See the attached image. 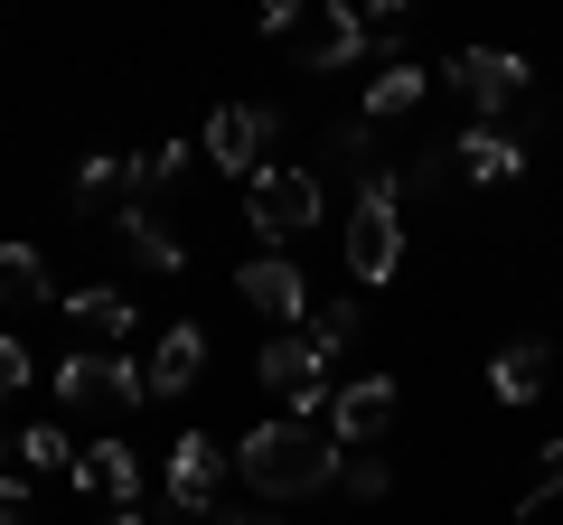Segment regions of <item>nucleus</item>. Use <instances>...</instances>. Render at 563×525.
<instances>
[{
	"instance_id": "nucleus-1",
	"label": "nucleus",
	"mask_w": 563,
	"mask_h": 525,
	"mask_svg": "<svg viewBox=\"0 0 563 525\" xmlns=\"http://www.w3.org/2000/svg\"><path fill=\"white\" fill-rule=\"evenodd\" d=\"M225 469H235L254 498H320V488H339V450L320 442V423H301V413H282V423H254L235 450H225Z\"/></svg>"
},
{
	"instance_id": "nucleus-2",
	"label": "nucleus",
	"mask_w": 563,
	"mask_h": 525,
	"mask_svg": "<svg viewBox=\"0 0 563 525\" xmlns=\"http://www.w3.org/2000/svg\"><path fill=\"white\" fill-rule=\"evenodd\" d=\"M244 225H254L263 244H291V235H310V225H320V169H291V160H273L263 179H244Z\"/></svg>"
},
{
	"instance_id": "nucleus-3",
	"label": "nucleus",
	"mask_w": 563,
	"mask_h": 525,
	"mask_svg": "<svg viewBox=\"0 0 563 525\" xmlns=\"http://www.w3.org/2000/svg\"><path fill=\"white\" fill-rule=\"evenodd\" d=\"M254 376L273 384V394L301 413V423H320V413H329V347L310 338V328H282V338H263Z\"/></svg>"
},
{
	"instance_id": "nucleus-4",
	"label": "nucleus",
	"mask_w": 563,
	"mask_h": 525,
	"mask_svg": "<svg viewBox=\"0 0 563 525\" xmlns=\"http://www.w3.org/2000/svg\"><path fill=\"white\" fill-rule=\"evenodd\" d=\"M273 132H282V122L263 113V103H217L198 160H217L225 179H263V169H273Z\"/></svg>"
},
{
	"instance_id": "nucleus-5",
	"label": "nucleus",
	"mask_w": 563,
	"mask_h": 525,
	"mask_svg": "<svg viewBox=\"0 0 563 525\" xmlns=\"http://www.w3.org/2000/svg\"><path fill=\"white\" fill-rule=\"evenodd\" d=\"M357 47H366V20L347 0H310V20L291 29V66L301 76H339V66H357Z\"/></svg>"
},
{
	"instance_id": "nucleus-6",
	"label": "nucleus",
	"mask_w": 563,
	"mask_h": 525,
	"mask_svg": "<svg viewBox=\"0 0 563 525\" xmlns=\"http://www.w3.org/2000/svg\"><path fill=\"white\" fill-rule=\"evenodd\" d=\"M442 76L470 94V113H479V122H488V113H507V103L526 94V57H517V47H461Z\"/></svg>"
},
{
	"instance_id": "nucleus-7",
	"label": "nucleus",
	"mask_w": 563,
	"mask_h": 525,
	"mask_svg": "<svg viewBox=\"0 0 563 525\" xmlns=\"http://www.w3.org/2000/svg\"><path fill=\"white\" fill-rule=\"evenodd\" d=\"M217 498H225V450L207 432H179L169 442V506L179 516H217Z\"/></svg>"
},
{
	"instance_id": "nucleus-8",
	"label": "nucleus",
	"mask_w": 563,
	"mask_h": 525,
	"mask_svg": "<svg viewBox=\"0 0 563 525\" xmlns=\"http://www.w3.org/2000/svg\"><path fill=\"white\" fill-rule=\"evenodd\" d=\"M329 432H339L347 450L385 442V432H395V376H357V384H339V394H329Z\"/></svg>"
},
{
	"instance_id": "nucleus-9",
	"label": "nucleus",
	"mask_w": 563,
	"mask_h": 525,
	"mask_svg": "<svg viewBox=\"0 0 563 525\" xmlns=\"http://www.w3.org/2000/svg\"><path fill=\"white\" fill-rule=\"evenodd\" d=\"M235 301H244V310H263V320H282V328H291V320L310 310V282H301V272H291L282 254H254V262L235 272Z\"/></svg>"
},
{
	"instance_id": "nucleus-10",
	"label": "nucleus",
	"mask_w": 563,
	"mask_h": 525,
	"mask_svg": "<svg viewBox=\"0 0 563 525\" xmlns=\"http://www.w3.org/2000/svg\"><path fill=\"white\" fill-rule=\"evenodd\" d=\"M451 160H461L479 188H517L526 179V142H517V132H498V122H470L461 142H451Z\"/></svg>"
},
{
	"instance_id": "nucleus-11",
	"label": "nucleus",
	"mask_w": 563,
	"mask_h": 525,
	"mask_svg": "<svg viewBox=\"0 0 563 525\" xmlns=\"http://www.w3.org/2000/svg\"><path fill=\"white\" fill-rule=\"evenodd\" d=\"M544 384H554V347L544 338H507L498 357H488V394H498V404H536Z\"/></svg>"
},
{
	"instance_id": "nucleus-12",
	"label": "nucleus",
	"mask_w": 563,
	"mask_h": 525,
	"mask_svg": "<svg viewBox=\"0 0 563 525\" xmlns=\"http://www.w3.org/2000/svg\"><path fill=\"white\" fill-rule=\"evenodd\" d=\"M207 366V328L198 320H169L161 338H151V394H188Z\"/></svg>"
},
{
	"instance_id": "nucleus-13",
	"label": "nucleus",
	"mask_w": 563,
	"mask_h": 525,
	"mask_svg": "<svg viewBox=\"0 0 563 525\" xmlns=\"http://www.w3.org/2000/svg\"><path fill=\"white\" fill-rule=\"evenodd\" d=\"M66 479L85 488V498H103V506H132L141 498V460L122 442H95V450H76V469H66Z\"/></svg>"
},
{
	"instance_id": "nucleus-14",
	"label": "nucleus",
	"mask_w": 563,
	"mask_h": 525,
	"mask_svg": "<svg viewBox=\"0 0 563 525\" xmlns=\"http://www.w3.org/2000/svg\"><path fill=\"white\" fill-rule=\"evenodd\" d=\"M66 320H76V338L85 347H122V328H132V301H122L113 282H85V291H66Z\"/></svg>"
},
{
	"instance_id": "nucleus-15",
	"label": "nucleus",
	"mask_w": 563,
	"mask_h": 525,
	"mask_svg": "<svg viewBox=\"0 0 563 525\" xmlns=\"http://www.w3.org/2000/svg\"><path fill=\"white\" fill-rule=\"evenodd\" d=\"M66 291L47 282V262L38 244H0V310H57Z\"/></svg>"
},
{
	"instance_id": "nucleus-16",
	"label": "nucleus",
	"mask_w": 563,
	"mask_h": 525,
	"mask_svg": "<svg viewBox=\"0 0 563 525\" xmlns=\"http://www.w3.org/2000/svg\"><path fill=\"white\" fill-rule=\"evenodd\" d=\"M422 85H432V76H422L413 57H385L376 76H366V122H395V113H413V103H422Z\"/></svg>"
},
{
	"instance_id": "nucleus-17",
	"label": "nucleus",
	"mask_w": 563,
	"mask_h": 525,
	"mask_svg": "<svg viewBox=\"0 0 563 525\" xmlns=\"http://www.w3.org/2000/svg\"><path fill=\"white\" fill-rule=\"evenodd\" d=\"M122 244H132V254L151 262V272H188V244L169 235V225L151 216V206H122Z\"/></svg>"
},
{
	"instance_id": "nucleus-18",
	"label": "nucleus",
	"mask_w": 563,
	"mask_h": 525,
	"mask_svg": "<svg viewBox=\"0 0 563 525\" xmlns=\"http://www.w3.org/2000/svg\"><path fill=\"white\" fill-rule=\"evenodd\" d=\"M188 160H198V142H161V150H141L132 160V188H179Z\"/></svg>"
},
{
	"instance_id": "nucleus-19",
	"label": "nucleus",
	"mask_w": 563,
	"mask_h": 525,
	"mask_svg": "<svg viewBox=\"0 0 563 525\" xmlns=\"http://www.w3.org/2000/svg\"><path fill=\"white\" fill-rule=\"evenodd\" d=\"M20 469H76L66 432H57V423H29V432H20Z\"/></svg>"
},
{
	"instance_id": "nucleus-20",
	"label": "nucleus",
	"mask_w": 563,
	"mask_h": 525,
	"mask_svg": "<svg viewBox=\"0 0 563 525\" xmlns=\"http://www.w3.org/2000/svg\"><path fill=\"white\" fill-rule=\"evenodd\" d=\"M544 506H563V442L536 460V479H526V498H517V516H544Z\"/></svg>"
},
{
	"instance_id": "nucleus-21",
	"label": "nucleus",
	"mask_w": 563,
	"mask_h": 525,
	"mask_svg": "<svg viewBox=\"0 0 563 525\" xmlns=\"http://www.w3.org/2000/svg\"><path fill=\"white\" fill-rule=\"evenodd\" d=\"M122 188H132V160H103V150H95V160L76 169V198H85V206H95V198H122Z\"/></svg>"
},
{
	"instance_id": "nucleus-22",
	"label": "nucleus",
	"mask_w": 563,
	"mask_h": 525,
	"mask_svg": "<svg viewBox=\"0 0 563 525\" xmlns=\"http://www.w3.org/2000/svg\"><path fill=\"white\" fill-rule=\"evenodd\" d=\"M339 488H347V498H385V488H395V460H376V450H366V460L339 469Z\"/></svg>"
},
{
	"instance_id": "nucleus-23",
	"label": "nucleus",
	"mask_w": 563,
	"mask_h": 525,
	"mask_svg": "<svg viewBox=\"0 0 563 525\" xmlns=\"http://www.w3.org/2000/svg\"><path fill=\"white\" fill-rule=\"evenodd\" d=\"M310 338H320V347H329V357H339V347H347V338H357V301H329V310H320V320H310Z\"/></svg>"
},
{
	"instance_id": "nucleus-24",
	"label": "nucleus",
	"mask_w": 563,
	"mask_h": 525,
	"mask_svg": "<svg viewBox=\"0 0 563 525\" xmlns=\"http://www.w3.org/2000/svg\"><path fill=\"white\" fill-rule=\"evenodd\" d=\"M20 384H29V338H20V328H0V404H10Z\"/></svg>"
},
{
	"instance_id": "nucleus-25",
	"label": "nucleus",
	"mask_w": 563,
	"mask_h": 525,
	"mask_svg": "<svg viewBox=\"0 0 563 525\" xmlns=\"http://www.w3.org/2000/svg\"><path fill=\"white\" fill-rule=\"evenodd\" d=\"M301 20H310V0H254V29H263V38H291Z\"/></svg>"
},
{
	"instance_id": "nucleus-26",
	"label": "nucleus",
	"mask_w": 563,
	"mask_h": 525,
	"mask_svg": "<svg viewBox=\"0 0 563 525\" xmlns=\"http://www.w3.org/2000/svg\"><path fill=\"white\" fill-rule=\"evenodd\" d=\"M422 0H357V20H366V38H395V20H413Z\"/></svg>"
},
{
	"instance_id": "nucleus-27",
	"label": "nucleus",
	"mask_w": 563,
	"mask_h": 525,
	"mask_svg": "<svg viewBox=\"0 0 563 525\" xmlns=\"http://www.w3.org/2000/svg\"><path fill=\"white\" fill-rule=\"evenodd\" d=\"M0 525H29V488H20V469L0 479Z\"/></svg>"
},
{
	"instance_id": "nucleus-28",
	"label": "nucleus",
	"mask_w": 563,
	"mask_h": 525,
	"mask_svg": "<svg viewBox=\"0 0 563 525\" xmlns=\"http://www.w3.org/2000/svg\"><path fill=\"white\" fill-rule=\"evenodd\" d=\"M10 460H20V442H10V423H0V479H10Z\"/></svg>"
},
{
	"instance_id": "nucleus-29",
	"label": "nucleus",
	"mask_w": 563,
	"mask_h": 525,
	"mask_svg": "<svg viewBox=\"0 0 563 525\" xmlns=\"http://www.w3.org/2000/svg\"><path fill=\"white\" fill-rule=\"evenodd\" d=\"M113 525H141V516H132V506H113Z\"/></svg>"
},
{
	"instance_id": "nucleus-30",
	"label": "nucleus",
	"mask_w": 563,
	"mask_h": 525,
	"mask_svg": "<svg viewBox=\"0 0 563 525\" xmlns=\"http://www.w3.org/2000/svg\"><path fill=\"white\" fill-rule=\"evenodd\" d=\"M244 525H282V516H244Z\"/></svg>"
},
{
	"instance_id": "nucleus-31",
	"label": "nucleus",
	"mask_w": 563,
	"mask_h": 525,
	"mask_svg": "<svg viewBox=\"0 0 563 525\" xmlns=\"http://www.w3.org/2000/svg\"><path fill=\"white\" fill-rule=\"evenodd\" d=\"M179 525H217V516H179Z\"/></svg>"
}]
</instances>
